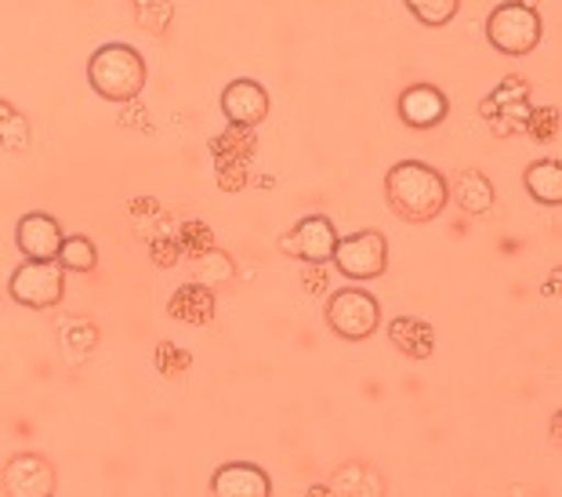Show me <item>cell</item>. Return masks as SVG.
<instances>
[{"label": "cell", "mask_w": 562, "mask_h": 497, "mask_svg": "<svg viewBox=\"0 0 562 497\" xmlns=\"http://www.w3.org/2000/svg\"><path fill=\"white\" fill-rule=\"evenodd\" d=\"M385 200L396 218L411 222V226H428L447 211L450 185L425 160H400L385 174Z\"/></svg>", "instance_id": "6da1fadb"}, {"label": "cell", "mask_w": 562, "mask_h": 497, "mask_svg": "<svg viewBox=\"0 0 562 497\" xmlns=\"http://www.w3.org/2000/svg\"><path fill=\"white\" fill-rule=\"evenodd\" d=\"M88 84L105 102H135L146 88V58L131 44H102L88 58Z\"/></svg>", "instance_id": "7a4b0ae2"}, {"label": "cell", "mask_w": 562, "mask_h": 497, "mask_svg": "<svg viewBox=\"0 0 562 497\" xmlns=\"http://www.w3.org/2000/svg\"><path fill=\"white\" fill-rule=\"evenodd\" d=\"M544 37V19L541 11L530 4H519V0H505L490 11L486 19V41L494 44V52L508 55V58H522L530 55Z\"/></svg>", "instance_id": "3957f363"}, {"label": "cell", "mask_w": 562, "mask_h": 497, "mask_svg": "<svg viewBox=\"0 0 562 497\" xmlns=\"http://www.w3.org/2000/svg\"><path fill=\"white\" fill-rule=\"evenodd\" d=\"M8 294L11 302L22 305V309H33V313H44V309H55L66 294V269L55 262H37V258H26L8 280Z\"/></svg>", "instance_id": "277c9868"}, {"label": "cell", "mask_w": 562, "mask_h": 497, "mask_svg": "<svg viewBox=\"0 0 562 497\" xmlns=\"http://www.w3.org/2000/svg\"><path fill=\"white\" fill-rule=\"evenodd\" d=\"M330 262L345 280H356V283L381 280L389 269V240L378 229H360L352 236H338V247H334Z\"/></svg>", "instance_id": "5b68a950"}, {"label": "cell", "mask_w": 562, "mask_h": 497, "mask_svg": "<svg viewBox=\"0 0 562 497\" xmlns=\"http://www.w3.org/2000/svg\"><path fill=\"white\" fill-rule=\"evenodd\" d=\"M381 324V302L363 287L334 291L327 298V327L341 341H367Z\"/></svg>", "instance_id": "8992f818"}, {"label": "cell", "mask_w": 562, "mask_h": 497, "mask_svg": "<svg viewBox=\"0 0 562 497\" xmlns=\"http://www.w3.org/2000/svg\"><path fill=\"white\" fill-rule=\"evenodd\" d=\"M280 255L297 258L305 266H327L338 247V229L327 215H305L294 229H286L280 236Z\"/></svg>", "instance_id": "52a82bcc"}, {"label": "cell", "mask_w": 562, "mask_h": 497, "mask_svg": "<svg viewBox=\"0 0 562 497\" xmlns=\"http://www.w3.org/2000/svg\"><path fill=\"white\" fill-rule=\"evenodd\" d=\"M4 479V490L11 497H47L55 494V465L44 454L22 451L15 454L0 472Z\"/></svg>", "instance_id": "ba28073f"}, {"label": "cell", "mask_w": 562, "mask_h": 497, "mask_svg": "<svg viewBox=\"0 0 562 497\" xmlns=\"http://www.w3.org/2000/svg\"><path fill=\"white\" fill-rule=\"evenodd\" d=\"M400 121L411 127V132H432L450 113V99L442 94L436 84H411L396 102Z\"/></svg>", "instance_id": "9c48e42d"}, {"label": "cell", "mask_w": 562, "mask_h": 497, "mask_svg": "<svg viewBox=\"0 0 562 497\" xmlns=\"http://www.w3.org/2000/svg\"><path fill=\"white\" fill-rule=\"evenodd\" d=\"M222 113L233 127H258L269 116V91L258 80H233L222 91Z\"/></svg>", "instance_id": "30bf717a"}, {"label": "cell", "mask_w": 562, "mask_h": 497, "mask_svg": "<svg viewBox=\"0 0 562 497\" xmlns=\"http://www.w3.org/2000/svg\"><path fill=\"white\" fill-rule=\"evenodd\" d=\"M63 226H58L55 215H47V211H30V215L19 218L15 226V247L19 255L26 258H37V262H52L58 255V244H63Z\"/></svg>", "instance_id": "8fae6325"}, {"label": "cell", "mask_w": 562, "mask_h": 497, "mask_svg": "<svg viewBox=\"0 0 562 497\" xmlns=\"http://www.w3.org/2000/svg\"><path fill=\"white\" fill-rule=\"evenodd\" d=\"M211 490L218 497H272V479L255 461H229L211 476Z\"/></svg>", "instance_id": "7c38bea8"}, {"label": "cell", "mask_w": 562, "mask_h": 497, "mask_svg": "<svg viewBox=\"0 0 562 497\" xmlns=\"http://www.w3.org/2000/svg\"><path fill=\"white\" fill-rule=\"evenodd\" d=\"M389 338H392V346H396L403 357H411V360H428V357H432V349H436L432 324H425V319H417V316L392 319Z\"/></svg>", "instance_id": "4fadbf2b"}, {"label": "cell", "mask_w": 562, "mask_h": 497, "mask_svg": "<svg viewBox=\"0 0 562 497\" xmlns=\"http://www.w3.org/2000/svg\"><path fill=\"white\" fill-rule=\"evenodd\" d=\"M522 185L530 200L541 207H559L562 204V163L559 160H533L522 174Z\"/></svg>", "instance_id": "5bb4252c"}, {"label": "cell", "mask_w": 562, "mask_h": 497, "mask_svg": "<svg viewBox=\"0 0 562 497\" xmlns=\"http://www.w3.org/2000/svg\"><path fill=\"white\" fill-rule=\"evenodd\" d=\"M55 262L63 266L66 272H94V269H99V247L91 244V236H80V233L63 236Z\"/></svg>", "instance_id": "9a60e30c"}, {"label": "cell", "mask_w": 562, "mask_h": 497, "mask_svg": "<svg viewBox=\"0 0 562 497\" xmlns=\"http://www.w3.org/2000/svg\"><path fill=\"white\" fill-rule=\"evenodd\" d=\"M458 204L469 215H486L494 207V182L483 171H464L458 179Z\"/></svg>", "instance_id": "2e32d148"}, {"label": "cell", "mask_w": 562, "mask_h": 497, "mask_svg": "<svg viewBox=\"0 0 562 497\" xmlns=\"http://www.w3.org/2000/svg\"><path fill=\"white\" fill-rule=\"evenodd\" d=\"M0 146L11 153L30 149V121L4 99H0Z\"/></svg>", "instance_id": "e0dca14e"}, {"label": "cell", "mask_w": 562, "mask_h": 497, "mask_svg": "<svg viewBox=\"0 0 562 497\" xmlns=\"http://www.w3.org/2000/svg\"><path fill=\"white\" fill-rule=\"evenodd\" d=\"M403 4L428 30L447 26V22L458 19V11H461V0H403Z\"/></svg>", "instance_id": "ac0fdd59"}]
</instances>
